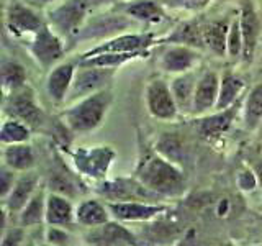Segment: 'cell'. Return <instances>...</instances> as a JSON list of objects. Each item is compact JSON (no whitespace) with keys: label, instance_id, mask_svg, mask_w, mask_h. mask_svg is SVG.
Listing matches in <instances>:
<instances>
[{"label":"cell","instance_id":"46","mask_svg":"<svg viewBox=\"0 0 262 246\" xmlns=\"http://www.w3.org/2000/svg\"><path fill=\"white\" fill-rule=\"evenodd\" d=\"M256 133H257V136L262 139V121H260V125H259V128L256 130Z\"/></svg>","mask_w":262,"mask_h":246},{"label":"cell","instance_id":"38","mask_svg":"<svg viewBox=\"0 0 262 246\" xmlns=\"http://www.w3.org/2000/svg\"><path fill=\"white\" fill-rule=\"evenodd\" d=\"M74 236L68 232L66 227H56V225H46L45 228V243L54 244V246H64L71 244Z\"/></svg>","mask_w":262,"mask_h":246},{"label":"cell","instance_id":"37","mask_svg":"<svg viewBox=\"0 0 262 246\" xmlns=\"http://www.w3.org/2000/svg\"><path fill=\"white\" fill-rule=\"evenodd\" d=\"M236 186L241 192L251 194L259 187V179L251 164H243L236 172Z\"/></svg>","mask_w":262,"mask_h":246},{"label":"cell","instance_id":"1","mask_svg":"<svg viewBox=\"0 0 262 246\" xmlns=\"http://www.w3.org/2000/svg\"><path fill=\"white\" fill-rule=\"evenodd\" d=\"M133 174L141 182L159 194L166 200L179 199L187 192V176L182 166L169 161L156 151L154 145L147 143L138 131V159Z\"/></svg>","mask_w":262,"mask_h":246},{"label":"cell","instance_id":"15","mask_svg":"<svg viewBox=\"0 0 262 246\" xmlns=\"http://www.w3.org/2000/svg\"><path fill=\"white\" fill-rule=\"evenodd\" d=\"M112 218L123 223H139V221H152L169 210L164 202H106Z\"/></svg>","mask_w":262,"mask_h":246},{"label":"cell","instance_id":"27","mask_svg":"<svg viewBox=\"0 0 262 246\" xmlns=\"http://www.w3.org/2000/svg\"><path fill=\"white\" fill-rule=\"evenodd\" d=\"M2 162L16 172H25L35 169L38 162V156L35 148L30 143H15L4 145L2 150Z\"/></svg>","mask_w":262,"mask_h":246},{"label":"cell","instance_id":"22","mask_svg":"<svg viewBox=\"0 0 262 246\" xmlns=\"http://www.w3.org/2000/svg\"><path fill=\"white\" fill-rule=\"evenodd\" d=\"M39 187H41V176L38 172H35L33 169L20 172L10 194L2 200V205L12 213V215L13 213L18 215L20 210L28 203V200L35 195V192Z\"/></svg>","mask_w":262,"mask_h":246},{"label":"cell","instance_id":"2","mask_svg":"<svg viewBox=\"0 0 262 246\" xmlns=\"http://www.w3.org/2000/svg\"><path fill=\"white\" fill-rule=\"evenodd\" d=\"M113 89L106 87L69 104L59 113V117L74 131V135L90 133V131H95L103 125L113 105Z\"/></svg>","mask_w":262,"mask_h":246},{"label":"cell","instance_id":"13","mask_svg":"<svg viewBox=\"0 0 262 246\" xmlns=\"http://www.w3.org/2000/svg\"><path fill=\"white\" fill-rule=\"evenodd\" d=\"M237 15H239L243 39H244V51L243 63L251 64L256 56L260 33H262V20L257 12V5L254 0H237Z\"/></svg>","mask_w":262,"mask_h":246},{"label":"cell","instance_id":"39","mask_svg":"<svg viewBox=\"0 0 262 246\" xmlns=\"http://www.w3.org/2000/svg\"><path fill=\"white\" fill-rule=\"evenodd\" d=\"M27 240V228L21 225L16 227H7L2 230V236H0V244L2 246H18L23 244Z\"/></svg>","mask_w":262,"mask_h":246},{"label":"cell","instance_id":"28","mask_svg":"<svg viewBox=\"0 0 262 246\" xmlns=\"http://www.w3.org/2000/svg\"><path fill=\"white\" fill-rule=\"evenodd\" d=\"M46 199H48V187L45 184H41L35 195L20 210L18 225L25 228H38L41 225H46Z\"/></svg>","mask_w":262,"mask_h":246},{"label":"cell","instance_id":"5","mask_svg":"<svg viewBox=\"0 0 262 246\" xmlns=\"http://www.w3.org/2000/svg\"><path fill=\"white\" fill-rule=\"evenodd\" d=\"M2 109L5 117L25 121L33 131H45L48 127V117L38 102L35 89L30 84H25L23 87L4 95Z\"/></svg>","mask_w":262,"mask_h":246},{"label":"cell","instance_id":"47","mask_svg":"<svg viewBox=\"0 0 262 246\" xmlns=\"http://www.w3.org/2000/svg\"><path fill=\"white\" fill-rule=\"evenodd\" d=\"M260 209H262V205H260Z\"/></svg>","mask_w":262,"mask_h":246},{"label":"cell","instance_id":"14","mask_svg":"<svg viewBox=\"0 0 262 246\" xmlns=\"http://www.w3.org/2000/svg\"><path fill=\"white\" fill-rule=\"evenodd\" d=\"M85 244L94 246H136L139 240L131 230L125 227L123 221L110 218L102 225L87 228V232L82 236Z\"/></svg>","mask_w":262,"mask_h":246},{"label":"cell","instance_id":"32","mask_svg":"<svg viewBox=\"0 0 262 246\" xmlns=\"http://www.w3.org/2000/svg\"><path fill=\"white\" fill-rule=\"evenodd\" d=\"M243 121L248 131H256L262 121V80L252 86L243 102Z\"/></svg>","mask_w":262,"mask_h":246},{"label":"cell","instance_id":"8","mask_svg":"<svg viewBox=\"0 0 262 246\" xmlns=\"http://www.w3.org/2000/svg\"><path fill=\"white\" fill-rule=\"evenodd\" d=\"M27 48L41 71L49 72L68 53V43L46 22L35 35L27 39Z\"/></svg>","mask_w":262,"mask_h":246},{"label":"cell","instance_id":"31","mask_svg":"<svg viewBox=\"0 0 262 246\" xmlns=\"http://www.w3.org/2000/svg\"><path fill=\"white\" fill-rule=\"evenodd\" d=\"M246 92V82L237 76L231 69H226L221 72V80H220V95L216 102L215 110H223L228 107L234 105L237 100H241Z\"/></svg>","mask_w":262,"mask_h":246},{"label":"cell","instance_id":"26","mask_svg":"<svg viewBox=\"0 0 262 246\" xmlns=\"http://www.w3.org/2000/svg\"><path fill=\"white\" fill-rule=\"evenodd\" d=\"M196 80H199V76L195 74V69L184 72V74H177V76H174L170 80L172 94L176 97L179 112L182 117H190L192 115Z\"/></svg>","mask_w":262,"mask_h":246},{"label":"cell","instance_id":"7","mask_svg":"<svg viewBox=\"0 0 262 246\" xmlns=\"http://www.w3.org/2000/svg\"><path fill=\"white\" fill-rule=\"evenodd\" d=\"M136 25L138 22L129 18L128 15L115 10H108L94 16L90 15L85 25L80 28L76 39L72 41V46L82 43V41H92V39L100 43L103 39H108L112 36L120 35V33H125L131 28H135Z\"/></svg>","mask_w":262,"mask_h":246},{"label":"cell","instance_id":"16","mask_svg":"<svg viewBox=\"0 0 262 246\" xmlns=\"http://www.w3.org/2000/svg\"><path fill=\"white\" fill-rule=\"evenodd\" d=\"M202 63V51L187 45H164L159 54L158 66L162 72L177 76L199 68Z\"/></svg>","mask_w":262,"mask_h":246},{"label":"cell","instance_id":"21","mask_svg":"<svg viewBox=\"0 0 262 246\" xmlns=\"http://www.w3.org/2000/svg\"><path fill=\"white\" fill-rule=\"evenodd\" d=\"M166 8L162 0H126L112 7L110 10L125 13L138 23L159 25L169 18Z\"/></svg>","mask_w":262,"mask_h":246},{"label":"cell","instance_id":"19","mask_svg":"<svg viewBox=\"0 0 262 246\" xmlns=\"http://www.w3.org/2000/svg\"><path fill=\"white\" fill-rule=\"evenodd\" d=\"M79 59L76 61H61L54 68L46 72L45 90L48 98L54 105H64L71 92L74 76H76Z\"/></svg>","mask_w":262,"mask_h":246},{"label":"cell","instance_id":"45","mask_svg":"<svg viewBox=\"0 0 262 246\" xmlns=\"http://www.w3.org/2000/svg\"><path fill=\"white\" fill-rule=\"evenodd\" d=\"M249 164L252 166L254 172H256V176L259 179V187H262V159H254Z\"/></svg>","mask_w":262,"mask_h":246},{"label":"cell","instance_id":"23","mask_svg":"<svg viewBox=\"0 0 262 246\" xmlns=\"http://www.w3.org/2000/svg\"><path fill=\"white\" fill-rule=\"evenodd\" d=\"M156 45H187L203 51V23H200L196 18L179 22L167 35L158 38Z\"/></svg>","mask_w":262,"mask_h":246},{"label":"cell","instance_id":"41","mask_svg":"<svg viewBox=\"0 0 262 246\" xmlns=\"http://www.w3.org/2000/svg\"><path fill=\"white\" fill-rule=\"evenodd\" d=\"M18 174H20V172H16L15 169L8 168L7 164L2 162V168H0V199H2V200L8 194H10Z\"/></svg>","mask_w":262,"mask_h":246},{"label":"cell","instance_id":"4","mask_svg":"<svg viewBox=\"0 0 262 246\" xmlns=\"http://www.w3.org/2000/svg\"><path fill=\"white\" fill-rule=\"evenodd\" d=\"M92 8L87 0H62L46 12V22L69 46L89 20Z\"/></svg>","mask_w":262,"mask_h":246},{"label":"cell","instance_id":"18","mask_svg":"<svg viewBox=\"0 0 262 246\" xmlns=\"http://www.w3.org/2000/svg\"><path fill=\"white\" fill-rule=\"evenodd\" d=\"M243 102L244 98L237 100L234 105L228 107L223 110H213L202 117H193V125L196 133L205 139H215L225 135L226 131L231 128L234 118L237 117V112L243 110Z\"/></svg>","mask_w":262,"mask_h":246},{"label":"cell","instance_id":"42","mask_svg":"<svg viewBox=\"0 0 262 246\" xmlns=\"http://www.w3.org/2000/svg\"><path fill=\"white\" fill-rule=\"evenodd\" d=\"M90 8H92V12L94 10H98V8H103V7H115V5H118L121 2H126V0H87Z\"/></svg>","mask_w":262,"mask_h":246},{"label":"cell","instance_id":"43","mask_svg":"<svg viewBox=\"0 0 262 246\" xmlns=\"http://www.w3.org/2000/svg\"><path fill=\"white\" fill-rule=\"evenodd\" d=\"M23 2H27L28 5L35 7V8H39V10H43V8L53 7L56 4L62 2V0H23Z\"/></svg>","mask_w":262,"mask_h":246},{"label":"cell","instance_id":"6","mask_svg":"<svg viewBox=\"0 0 262 246\" xmlns=\"http://www.w3.org/2000/svg\"><path fill=\"white\" fill-rule=\"evenodd\" d=\"M94 191L105 202H164L166 199L159 194L147 189L135 174L133 176H118L106 177L102 182H97Z\"/></svg>","mask_w":262,"mask_h":246},{"label":"cell","instance_id":"9","mask_svg":"<svg viewBox=\"0 0 262 246\" xmlns=\"http://www.w3.org/2000/svg\"><path fill=\"white\" fill-rule=\"evenodd\" d=\"M144 104L146 110L154 120L159 121H176L182 117L179 112L176 97L172 94L170 84L162 77H152L144 87Z\"/></svg>","mask_w":262,"mask_h":246},{"label":"cell","instance_id":"11","mask_svg":"<svg viewBox=\"0 0 262 246\" xmlns=\"http://www.w3.org/2000/svg\"><path fill=\"white\" fill-rule=\"evenodd\" d=\"M118 69L112 68H98V66H77L76 76L71 87V92L68 95L66 105L79 100V98L95 94L98 90H103L106 87L113 86V79L117 76Z\"/></svg>","mask_w":262,"mask_h":246},{"label":"cell","instance_id":"24","mask_svg":"<svg viewBox=\"0 0 262 246\" xmlns=\"http://www.w3.org/2000/svg\"><path fill=\"white\" fill-rule=\"evenodd\" d=\"M236 12L226 15L225 18H216L203 23V43L205 49L216 57L228 56V33Z\"/></svg>","mask_w":262,"mask_h":246},{"label":"cell","instance_id":"3","mask_svg":"<svg viewBox=\"0 0 262 246\" xmlns=\"http://www.w3.org/2000/svg\"><path fill=\"white\" fill-rule=\"evenodd\" d=\"M71 158L74 171L92 182H102L110 174V168L117 159V151L110 145L77 146L66 153Z\"/></svg>","mask_w":262,"mask_h":246},{"label":"cell","instance_id":"33","mask_svg":"<svg viewBox=\"0 0 262 246\" xmlns=\"http://www.w3.org/2000/svg\"><path fill=\"white\" fill-rule=\"evenodd\" d=\"M151 54V49H143V51H129V53H103L92 57H85V59H79V64L82 66H98V68H112L120 69L131 61L143 59Z\"/></svg>","mask_w":262,"mask_h":246},{"label":"cell","instance_id":"20","mask_svg":"<svg viewBox=\"0 0 262 246\" xmlns=\"http://www.w3.org/2000/svg\"><path fill=\"white\" fill-rule=\"evenodd\" d=\"M220 80L221 74L213 69H207L200 74L195 87L190 117H202V115H207L216 109L220 95Z\"/></svg>","mask_w":262,"mask_h":246},{"label":"cell","instance_id":"25","mask_svg":"<svg viewBox=\"0 0 262 246\" xmlns=\"http://www.w3.org/2000/svg\"><path fill=\"white\" fill-rule=\"evenodd\" d=\"M76 207L72 205V199L62 194L48 191L46 199V225L66 227L71 228L76 225Z\"/></svg>","mask_w":262,"mask_h":246},{"label":"cell","instance_id":"29","mask_svg":"<svg viewBox=\"0 0 262 246\" xmlns=\"http://www.w3.org/2000/svg\"><path fill=\"white\" fill-rule=\"evenodd\" d=\"M112 218V213L108 210L106 202L100 199H85L79 202L76 207V221L77 225L84 228H92L97 225H102Z\"/></svg>","mask_w":262,"mask_h":246},{"label":"cell","instance_id":"34","mask_svg":"<svg viewBox=\"0 0 262 246\" xmlns=\"http://www.w3.org/2000/svg\"><path fill=\"white\" fill-rule=\"evenodd\" d=\"M0 74H2V92L4 95L13 92V90L28 84V74L25 66L10 57H4L0 64Z\"/></svg>","mask_w":262,"mask_h":246},{"label":"cell","instance_id":"10","mask_svg":"<svg viewBox=\"0 0 262 246\" xmlns=\"http://www.w3.org/2000/svg\"><path fill=\"white\" fill-rule=\"evenodd\" d=\"M46 23V16L41 15L39 8L27 2L13 0L5 7V28L13 38H31Z\"/></svg>","mask_w":262,"mask_h":246},{"label":"cell","instance_id":"36","mask_svg":"<svg viewBox=\"0 0 262 246\" xmlns=\"http://www.w3.org/2000/svg\"><path fill=\"white\" fill-rule=\"evenodd\" d=\"M243 51H244V39L239 23V15H234L231 22V28L228 33V57L233 61H243Z\"/></svg>","mask_w":262,"mask_h":246},{"label":"cell","instance_id":"30","mask_svg":"<svg viewBox=\"0 0 262 246\" xmlns=\"http://www.w3.org/2000/svg\"><path fill=\"white\" fill-rule=\"evenodd\" d=\"M156 151H159L164 158H167L169 161L179 164V166L184 168V164L188 161V146L185 143L184 136L180 133H174V131H166L162 133L154 143Z\"/></svg>","mask_w":262,"mask_h":246},{"label":"cell","instance_id":"12","mask_svg":"<svg viewBox=\"0 0 262 246\" xmlns=\"http://www.w3.org/2000/svg\"><path fill=\"white\" fill-rule=\"evenodd\" d=\"M158 36L152 31H125L117 36H112L108 39H103L97 43L89 51L82 53L79 59L92 57L103 53H129V51H143V49H151L156 46Z\"/></svg>","mask_w":262,"mask_h":246},{"label":"cell","instance_id":"44","mask_svg":"<svg viewBox=\"0 0 262 246\" xmlns=\"http://www.w3.org/2000/svg\"><path fill=\"white\" fill-rule=\"evenodd\" d=\"M231 202H229L228 199H221L218 203H216V209H215V212H216V215L218 217H226L229 212H231Z\"/></svg>","mask_w":262,"mask_h":246},{"label":"cell","instance_id":"40","mask_svg":"<svg viewBox=\"0 0 262 246\" xmlns=\"http://www.w3.org/2000/svg\"><path fill=\"white\" fill-rule=\"evenodd\" d=\"M167 8L174 10H185V12H200L207 8L213 0H162Z\"/></svg>","mask_w":262,"mask_h":246},{"label":"cell","instance_id":"35","mask_svg":"<svg viewBox=\"0 0 262 246\" xmlns=\"http://www.w3.org/2000/svg\"><path fill=\"white\" fill-rule=\"evenodd\" d=\"M33 136V130L25 121L18 118L5 117L0 128V143L4 145H15V143H30Z\"/></svg>","mask_w":262,"mask_h":246},{"label":"cell","instance_id":"17","mask_svg":"<svg viewBox=\"0 0 262 246\" xmlns=\"http://www.w3.org/2000/svg\"><path fill=\"white\" fill-rule=\"evenodd\" d=\"M57 151H59V148H56V161L48 171L45 186L51 192L62 194L69 199H76V197L87 192V189H84V184H82V176L77 171L71 172Z\"/></svg>","mask_w":262,"mask_h":246}]
</instances>
